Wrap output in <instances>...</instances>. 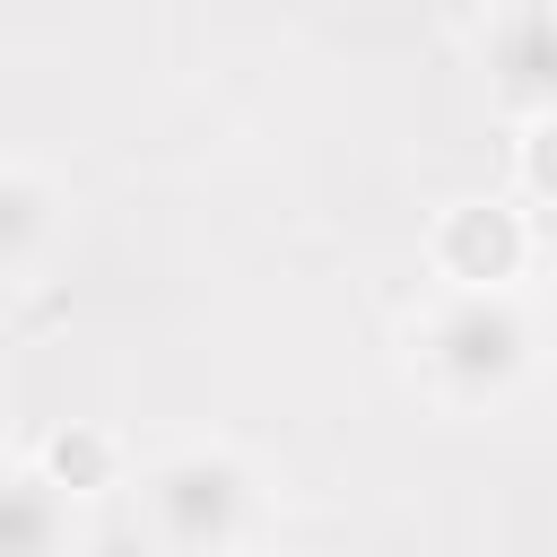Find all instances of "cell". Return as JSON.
<instances>
[{"instance_id":"cell-4","label":"cell","mask_w":557,"mask_h":557,"mask_svg":"<svg viewBox=\"0 0 557 557\" xmlns=\"http://www.w3.org/2000/svg\"><path fill=\"white\" fill-rule=\"evenodd\" d=\"M479 52H487V87H496V104H505L513 122L557 113V9H548V0L487 9Z\"/></svg>"},{"instance_id":"cell-8","label":"cell","mask_w":557,"mask_h":557,"mask_svg":"<svg viewBox=\"0 0 557 557\" xmlns=\"http://www.w3.org/2000/svg\"><path fill=\"white\" fill-rule=\"evenodd\" d=\"M548 148H557V113H531V122H513V209L522 218H540L548 200H557V165H548Z\"/></svg>"},{"instance_id":"cell-3","label":"cell","mask_w":557,"mask_h":557,"mask_svg":"<svg viewBox=\"0 0 557 557\" xmlns=\"http://www.w3.org/2000/svg\"><path fill=\"white\" fill-rule=\"evenodd\" d=\"M531 261H540V218H522L505 191H461L426 218L435 296H522Z\"/></svg>"},{"instance_id":"cell-7","label":"cell","mask_w":557,"mask_h":557,"mask_svg":"<svg viewBox=\"0 0 557 557\" xmlns=\"http://www.w3.org/2000/svg\"><path fill=\"white\" fill-rule=\"evenodd\" d=\"M61 548H70V505L26 461H9L0 470V557H61Z\"/></svg>"},{"instance_id":"cell-6","label":"cell","mask_w":557,"mask_h":557,"mask_svg":"<svg viewBox=\"0 0 557 557\" xmlns=\"http://www.w3.org/2000/svg\"><path fill=\"white\" fill-rule=\"evenodd\" d=\"M61 209H70V191L44 165L0 157V287H17L26 270H44V252L61 235Z\"/></svg>"},{"instance_id":"cell-5","label":"cell","mask_w":557,"mask_h":557,"mask_svg":"<svg viewBox=\"0 0 557 557\" xmlns=\"http://www.w3.org/2000/svg\"><path fill=\"white\" fill-rule=\"evenodd\" d=\"M26 470H35L61 505H87V496H113V487L131 479V453H122L113 426H96V418H61V426L35 435Z\"/></svg>"},{"instance_id":"cell-1","label":"cell","mask_w":557,"mask_h":557,"mask_svg":"<svg viewBox=\"0 0 557 557\" xmlns=\"http://www.w3.org/2000/svg\"><path fill=\"white\" fill-rule=\"evenodd\" d=\"M540 366V313L531 296H435L426 313L400 322V374L444 409V418H487L505 409Z\"/></svg>"},{"instance_id":"cell-2","label":"cell","mask_w":557,"mask_h":557,"mask_svg":"<svg viewBox=\"0 0 557 557\" xmlns=\"http://www.w3.org/2000/svg\"><path fill=\"white\" fill-rule=\"evenodd\" d=\"M139 513L165 557H235L261 531V479L235 444H174L139 470Z\"/></svg>"}]
</instances>
